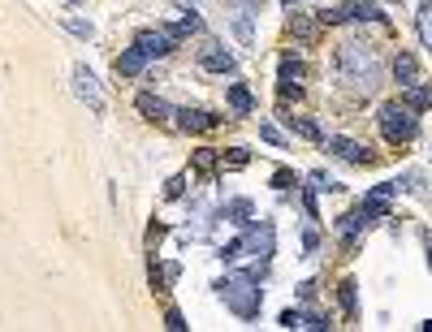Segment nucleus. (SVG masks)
Segmentation results:
<instances>
[{"instance_id":"obj_34","label":"nucleus","mask_w":432,"mask_h":332,"mask_svg":"<svg viewBox=\"0 0 432 332\" xmlns=\"http://www.w3.org/2000/svg\"><path fill=\"white\" fill-rule=\"evenodd\" d=\"M70 5H74V0H70Z\"/></svg>"},{"instance_id":"obj_19","label":"nucleus","mask_w":432,"mask_h":332,"mask_svg":"<svg viewBox=\"0 0 432 332\" xmlns=\"http://www.w3.org/2000/svg\"><path fill=\"white\" fill-rule=\"evenodd\" d=\"M225 216L234 220V225H247V220H255V207H251V199H234L225 207Z\"/></svg>"},{"instance_id":"obj_23","label":"nucleus","mask_w":432,"mask_h":332,"mask_svg":"<svg viewBox=\"0 0 432 332\" xmlns=\"http://www.w3.org/2000/svg\"><path fill=\"white\" fill-rule=\"evenodd\" d=\"M251 13H238V22H234V31H238V39L242 43H255V35H251V22H247Z\"/></svg>"},{"instance_id":"obj_10","label":"nucleus","mask_w":432,"mask_h":332,"mask_svg":"<svg viewBox=\"0 0 432 332\" xmlns=\"http://www.w3.org/2000/svg\"><path fill=\"white\" fill-rule=\"evenodd\" d=\"M139 113L147 117V121H169V117H178V108H169L160 95H151V91H143L139 95Z\"/></svg>"},{"instance_id":"obj_15","label":"nucleus","mask_w":432,"mask_h":332,"mask_svg":"<svg viewBox=\"0 0 432 332\" xmlns=\"http://www.w3.org/2000/svg\"><path fill=\"white\" fill-rule=\"evenodd\" d=\"M230 113H238V117H251V113H255V99H251V91H247L242 82L230 87Z\"/></svg>"},{"instance_id":"obj_5","label":"nucleus","mask_w":432,"mask_h":332,"mask_svg":"<svg viewBox=\"0 0 432 332\" xmlns=\"http://www.w3.org/2000/svg\"><path fill=\"white\" fill-rule=\"evenodd\" d=\"M173 35H169V26L165 31H139V39H134V48L143 52V57L151 61V57H169V52H173Z\"/></svg>"},{"instance_id":"obj_27","label":"nucleus","mask_w":432,"mask_h":332,"mask_svg":"<svg viewBox=\"0 0 432 332\" xmlns=\"http://www.w3.org/2000/svg\"><path fill=\"white\" fill-rule=\"evenodd\" d=\"M273 186H277V190H290V186H298V177H294V173H286V169H281V173H277V177H273Z\"/></svg>"},{"instance_id":"obj_25","label":"nucleus","mask_w":432,"mask_h":332,"mask_svg":"<svg viewBox=\"0 0 432 332\" xmlns=\"http://www.w3.org/2000/svg\"><path fill=\"white\" fill-rule=\"evenodd\" d=\"M247 164H251V155H247V151L238 147V151H234V155L225 160V169H247Z\"/></svg>"},{"instance_id":"obj_16","label":"nucleus","mask_w":432,"mask_h":332,"mask_svg":"<svg viewBox=\"0 0 432 332\" xmlns=\"http://www.w3.org/2000/svg\"><path fill=\"white\" fill-rule=\"evenodd\" d=\"M406 108H415V113H428V108H432V91H428L423 82L406 87Z\"/></svg>"},{"instance_id":"obj_30","label":"nucleus","mask_w":432,"mask_h":332,"mask_svg":"<svg viewBox=\"0 0 432 332\" xmlns=\"http://www.w3.org/2000/svg\"><path fill=\"white\" fill-rule=\"evenodd\" d=\"M182 190H186V177H173V182H169V190H165V194H169V199H182Z\"/></svg>"},{"instance_id":"obj_32","label":"nucleus","mask_w":432,"mask_h":332,"mask_svg":"<svg viewBox=\"0 0 432 332\" xmlns=\"http://www.w3.org/2000/svg\"><path fill=\"white\" fill-rule=\"evenodd\" d=\"M428 267H432V246H428Z\"/></svg>"},{"instance_id":"obj_9","label":"nucleus","mask_w":432,"mask_h":332,"mask_svg":"<svg viewBox=\"0 0 432 332\" xmlns=\"http://www.w3.org/2000/svg\"><path fill=\"white\" fill-rule=\"evenodd\" d=\"M277 74H281V95H298L303 91V78H307V65L294 61V57H286Z\"/></svg>"},{"instance_id":"obj_21","label":"nucleus","mask_w":432,"mask_h":332,"mask_svg":"<svg viewBox=\"0 0 432 332\" xmlns=\"http://www.w3.org/2000/svg\"><path fill=\"white\" fill-rule=\"evenodd\" d=\"M290 31H294L298 39H311V35H315V22H307L303 13H294V22H290Z\"/></svg>"},{"instance_id":"obj_6","label":"nucleus","mask_w":432,"mask_h":332,"mask_svg":"<svg viewBox=\"0 0 432 332\" xmlns=\"http://www.w3.org/2000/svg\"><path fill=\"white\" fill-rule=\"evenodd\" d=\"M74 91L82 104H91V113H104V95H99V82L87 65H74Z\"/></svg>"},{"instance_id":"obj_29","label":"nucleus","mask_w":432,"mask_h":332,"mask_svg":"<svg viewBox=\"0 0 432 332\" xmlns=\"http://www.w3.org/2000/svg\"><path fill=\"white\" fill-rule=\"evenodd\" d=\"M342 306H346V311H355V281H346V285H342Z\"/></svg>"},{"instance_id":"obj_24","label":"nucleus","mask_w":432,"mask_h":332,"mask_svg":"<svg viewBox=\"0 0 432 332\" xmlns=\"http://www.w3.org/2000/svg\"><path fill=\"white\" fill-rule=\"evenodd\" d=\"M65 26H70V31H74L78 39H91V35H95V26H91V22H78V18H70Z\"/></svg>"},{"instance_id":"obj_13","label":"nucleus","mask_w":432,"mask_h":332,"mask_svg":"<svg viewBox=\"0 0 432 332\" xmlns=\"http://www.w3.org/2000/svg\"><path fill=\"white\" fill-rule=\"evenodd\" d=\"M394 78H398V87H415L419 82V61L411 57V52H398L394 57Z\"/></svg>"},{"instance_id":"obj_8","label":"nucleus","mask_w":432,"mask_h":332,"mask_svg":"<svg viewBox=\"0 0 432 332\" xmlns=\"http://www.w3.org/2000/svg\"><path fill=\"white\" fill-rule=\"evenodd\" d=\"M324 151H333L338 160H346V164H367L372 155H367V147H359L355 138H342V134H333L329 143H324Z\"/></svg>"},{"instance_id":"obj_12","label":"nucleus","mask_w":432,"mask_h":332,"mask_svg":"<svg viewBox=\"0 0 432 332\" xmlns=\"http://www.w3.org/2000/svg\"><path fill=\"white\" fill-rule=\"evenodd\" d=\"M113 70H117V78H139V74L147 70V57H143L139 48H126L122 57L113 61Z\"/></svg>"},{"instance_id":"obj_33","label":"nucleus","mask_w":432,"mask_h":332,"mask_svg":"<svg viewBox=\"0 0 432 332\" xmlns=\"http://www.w3.org/2000/svg\"><path fill=\"white\" fill-rule=\"evenodd\" d=\"M286 5H294V0H286Z\"/></svg>"},{"instance_id":"obj_31","label":"nucleus","mask_w":432,"mask_h":332,"mask_svg":"<svg viewBox=\"0 0 432 332\" xmlns=\"http://www.w3.org/2000/svg\"><path fill=\"white\" fill-rule=\"evenodd\" d=\"M315 246H320V233H315V229H307V233H303V250H307V255H311V250H315Z\"/></svg>"},{"instance_id":"obj_28","label":"nucleus","mask_w":432,"mask_h":332,"mask_svg":"<svg viewBox=\"0 0 432 332\" xmlns=\"http://www.w3.org/2000/svg\"><path fill=\"white\" fill-rule=\"evenodd\" d=\"M165 328H173V332H186V319H182V311H169V315H165Z\"/></svg>"},{"instance_id":"obj_11","label":"nucleus","mask_w":432,"mask_h":332,"mask_svg":"<svg viewBox=\"0 0 432 332\" xmlns=\"http://www.w3.org/2000/svg\"><path fill=\"white\" fill-rule=\"evenodd\" d=\"M221 117H212V113H203V108H178V126L182 130H190V134H199V130H212Z\"/></svg>"},{"instance_id":"obj_4","label":"nucleus","mask_w":432,"mask_h":332,"mask_svg":"<svg viewBox=\"0 0 432 332\" xmlns=\"http://www.w3.org/2000/svg\"><path fill=\"white\" fill-rule=\"evenodd\" d=\"M247 250L268 267V259H273V250H277V229L268 225V220H247Z\"/></svg>"},{"instance_id":"obj_22","label":"nucleus","mask_w":432,"mask_h":332,"mask_svg":"<svg viewBox=\"0 0 432 332\" xmlns=\"http://www.w3.org/2000/svg\"><path fill=\"white\" fill-rule=\"evenodd\" d=\"M259 138H264V143H273V147H286V134H281L277 126H259Z\"/></svg>"},{"instance_id":"obj_17","label":"nucleus","mask_w":432,"mask_h":332,"mask_svg":"<svg viewBox=\"0 0 432 332\" xmlns=\"http://www.w3.org/2000/svg\"><path fill=\"white\" fill-rule=\"evenodd\" d=\"M415 22H419V39H423V48L432 52V0H419V13H415Z\"/></svg>"},{"instance_id":"obj_7","label":"nucleus","mask_w":432,"mask_h":332,"mask_svg":"<svg viewBox=\"0 0 432 332\" xmlns=\"http://www.w3.org/2000/svg\"><path fill=\"white\" fill-rule=\"evenodd\" d=\"M199 65H203L207 74H234V70H238L234 52H225L221 43H207V48H203V57H199Z\"/></svg>"},{"instance_id":"obj_14","label":"nucleus","mask_w":432,"mask_h":332,"mask_svg":"<svg viewBox=\"0 0 432 332\" xmlns=\"http://www.w3.org/2000/svg\"><path fill=\"white\" fill-rule=\"evenodd\" d=\"M178 18H173V26H169V35L173 39H186V35H195V31H203V22H199V13L195 9H173Z\"/></svg>"},{"instance_id":"obj_26","label":"nucleus","mask_w":432,"mask_h":332,"mask_svg":"<svg viewBox=\"0 0 432 332\" xmlns=\"http://www.w3.org/2000/svg\"><path fill=\"white\" fill-rule=\"evenodd\" d=\"M212 164H216V151H212V147H203V151L195 155V169H212Z\"/></svg>"},{"instance_id":"obj_3","label":"nucleus","mask_w":432,"mask_h":332,"mask_svg":"<svg viewBox=\"0 0 432 332\" xmlns=\"http://www.w3.org/2000/svg\"><path fill=\"white\" fill-rule=\"evenodd\" d=\"M381 134L389 143H411L419 134V121H415V108L406 104H385L381 108Z\"/></svg>"},{"instance_id":"obj_18","label":"nucleus","mask_w":432,"mask_h":332,"mask_svg":"<svg viewBox=\"0 0 432 332\" xmlns=\"http://www.w3.org/2000/svg\"><path fill=\"white\" fill-rule=\"evenodd\" d=\"M286 121H290V130H294L298 138H311V143H320V138H324V134H320V126H315L311 117H286Z\"/></svg>"},{"instance_id":"obj_1","label":"nucleus","mask_w":432,"mask_h":332,"mask_svg":"<svg viewBox=\"0 0 432 332\" xmlns=\"http://www.w3.org/2000/svg\"><path fill=\"white\" fill-rule=\"evenodd\" d=\"M376 74H381V61H376L372 43H342L338 48V78L342 82L372 91L376 87Z\"/></svg>"},{"instance_id":"obj_20","label":"nucleus","mask_w":432,"mask_h":332,"mask_svg":"<svg viewBox=\"0 0 432 332\" xmlns=\"http://www.w3.org/2000/svg\"><path fill=\"white\" fill-rule=\"evenodd\" d=\"M307 182H311V190H342V182H338V177H329V173H311Z\"/></svg>"},{"instance_id":"obj_2","label":"nucleus","mask_w":432,"mask_h":332,"mask_svg":"<svg viewBox=\"0 0 432 332\" xmlns=\"http://www.w3.org/2000/svg\"><path fill=\"white\" fill-rule=\"evenodd\" d=\"M216 289H221V298L230 302V311H234L238 319H255V315H259L264 294H259V276H255V272H234V276H225Z\"/></svg>"}]
</instances>
